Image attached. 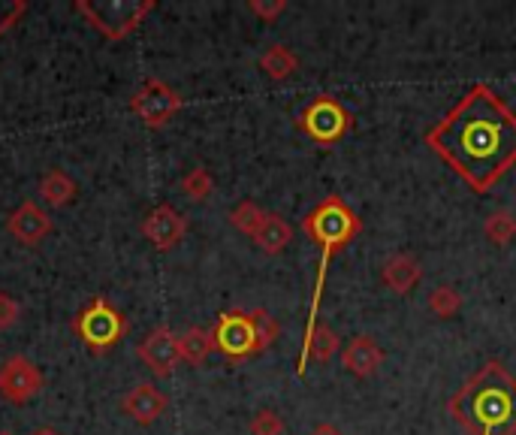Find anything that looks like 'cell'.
Returning <instances> with one entry per match:
<instances>
[{"label": "cell", "mask_w": 516, "mask_h": 435, "mask_svg": "<svg viewBox=\"0 0 516 435\" xmlns=\"http://www.w3.org/2000/svg\"><path fill=\"white\" fill-rule=\"evenodd\" d=\"M423 142L474 194H489L516 167V112L492 85L477 82L426 130Z\"/></svg>", "instance_id": "6da1fadb"}, {"label": "cell", "mask_w": 516, "mask_h": 435, "mask_svg": "<svg viewBox=\"0 0 516 435\" xmlns=\"http://www.w3.org/2000/svg\"><path fill=\"white\" fill-rule=\"evenodd\" d=\"M465 435H516V375L501 360H486L447 402Z\"/></svg>", "instance_id": "7a4b0ae2"}, {"label": "cell", "mask_w": 516, "mask_h": 435, "mask_svg": "<svg viewBox=\"0 0 516 435\" xmlns=\"http://www.w3.org/2000/svg\"><path fill=\"white\" fill-rule=\"evenodd\" d=\"M302 230L308 233V239L320 248V263H317V278H314V294H311V306H308V324H305V336L314 333V327L320 324V300H323V287H326V275H329V263L332 257L348 248L360 230L363 221L360 215L344 203L338 194L323 197L305 218H302ZM302 336V339H305Z\"/></svg>", "instance_id": "3957f363"}, {"label": "cell", "mask_w": 516, "mask_h": 435, "mask_svg": "<svg viewBox=\"0 0 516 435\" xmlns=\"http://www.w3.org/2000/svg\"><path fill=\"white\" fill-rule=\"evenodd\" d=\"M151 10L154 0H79L76 4V13L85 16V22L106 40L130 37Z\"/></svg>", "instance_id": "277c9868"}, {"label": "cell", "mask_w": 516, "mask_h": 435, "mask_svg": "<svg viewBox=\"0 0 516 435\" xmlns=\"http://www.w3.org/2000/svg\"><path fill=\"white\" fill-rule=\"evenodd\" d=\"M296 127L323 149L335 145L338 139H344L354 130V112L344 106L338 97L332 94H320L314 97L296 118Z\"/></svg>", "instance_id": "5b68a950"}, {"label": "cell", "mask_w": 516, "mask_h": 435, "mask_svg": "<svg viewBox=\"0 0 516 435\" xmlns=\"http://www.w3.org/2000/svg\"><path fill=\"white\" fill-rule=\"evenodd\" d=\"M73 333L82 339V345L94 354L112 351L124 336H127V318L109 306L106 297H94L76 318H73Z\"/></svg>", "instance_id": "8992f818"}, {"label": "cell", "mask_w": 516, "mask_h": 435, "mask_svg": "<svg viewBox=\"0 0 516 435\" xmlns=\"http://www.w3.org/2000/svg\"><path fill=\"white\" fill-rule=\"evenodd\" d=\"M212 342H215V351L224 354L230 363H242V360H251L266 351L257 336V324L251 318V312H245V309L224 312L212 327Z\"/></svg>", "instance_id": "52a82bcc"}, {"label": "cell", "mask_w": 516, "mask_h": 435, "mask_svg": "<svg viewBox=\"0 0 516 435\" xmlns=\"http://www.w3.org/2000/svg\"><path fill=\"white\" fill-rule=\"evenodd\" d=\"M182 103H185V100H182V94H179L176 88H169L166 82L148 76V79L139 85V91L130 97V112H133L145 127L157 130V127L169 124L172 118L179 115Z\"/></svg>", "instance_id": "ba28073f"}, {"label": "cell", "mask_w": 516, "mask_h": 435, "mask_svg": "<svg viewBox=\"0 0 516 435\" xmlns=\"http://www.w3.org/2000/svg\"><path fill=\"white\" fill-rule=\"evenodd\" d=\"M43 390V372L28 357H10L0 366V396L13 405L31 402Z\"/></svg>", "instance_id": "9c48e42d"}, {"label": "cell", "mask_w": 516, "mask_h": 435, "mask_svg": "<svg viewBox=\"0 0 516 435\" xmlns=\"http://www.w3.org/2000/svg\"><path fill=\"white\" fill-rule=\"evenodd\" d=\"M188 233V218L169 203L154 206L145 218H142V236L157 248V251H169L176 248Z\"/></svg>", "instance_id": "30bf717a"}, {"label": "cell", "mask_w": 516, "mask_h": 435, "mask_svg": "<svg viewBox=\"0 0 516 435\" xmlns=\"http://www.w3.org/2000/svg\"><path fill=\"white\" fill-rule=\"evenodd\" d=\"M136 354L139 360L157 375V378H166L176 372V366L182 363L179 357V336L172 333L169 327H154L139 345H136Z\"/></svg>", "instance_id": "8fae6325"}, {"label": "cell", "mask_w": 516, "mask_h": 435, "mask_svg": "<svg viewBox=\"0 0 516 435\" xmlns=\"http://www.w3.org/2000/svg\"><path fill=\"white\" fill-rule=\"evenodd\" d=\"M7 233L22 242V245H40L49 233H52V218L46 215V209H40L34 200H25L19 209L10 212L7 218Z\"/></svg>", "instance_id": "7c38bea8"}, {"label": "cell", "mask_w": 516, "mask_h": 435, "mask_svg": "<svg viewBox=\"0 0 516 435\" xmlns=\"http://www.w3.org/2000/svg\"><path fill=\"white\" fill-rule=\"evenodd\" d=\"M166 396L154 387V384H136L130 393H124L121 396V411L130 417V420H136L139 426H151L163 411H166Z\"/></svg>", "instance_id": "4fadbf2b"}, {"label": "cell", "mask_w": 516, "mask_h": 435, "mask_svg": "<svg viewBox=\"0 0 516 435\" xmlns=\"http://www.w3.org/2000/svg\"><path fill=\"white\" fill-rule=\"evenodd\" d=\"M384 363V351L372 336H357L341 351V369L354 378H372Z\"/></svg>", "instance_id": "5bb4252c"}, {"label": "cell", "mask_w": 516, "mask_h": 435, "mask_svg": "<svg viewBox=\"0 0 516 435\" xmlns=\"http://www.w3.org/2000/svg\"><path fill=\"white\" fill-rule=\"evenodd\" d=\"M381 281L393 294H411V290L423 281V266L414 254H393L381 266Z\"/></svg>", "instance_id": "9a60e30c"}, {"label": "cell", "mask_w": 516, "mask_h": 435, "mask_svg": "<svg viewBox=\"0 0 516 435\" xmlns=\"http://www.w3.org/2000/svg\"><path fill=\"white\" fill-rule=\"evenodd\" d=\"M338 345H341V339L335 336V330L329 324H317L314 333L302 339V348L296 357V375L302 378L308 363H329L338 354Z\"/></svg>", "instance_id": "2e32d148"}, {"label": "cell", "mask_w": 516, "mask_h": 435, "mask_svg": "<svg viewBox=\"0 0 516 435\" xmlns=\"http://www.w3.org/2000/svg\"><path fill=\"white\" fill-rule=\"evenodd\" d=\"M290 239H293V227L287 224V218H281L275 212H266L260 230L254 233L257 248L266 251V254H281L290 245Z\"/></svg>", "instance_id": "e0dca14e"}, {"label": "cell", "mask_w": 516, "mask_h": 435, "mask_svg": "<svg viewBox=\"0 0 516 435\" xmlns=\"http://www.w3.org/2000/svg\"><path fill=\"white\" fill-rule=\"evenodd\" d=\"M76 182L64 173V170H49L43 179H40V197L46 200V206L52 209H64L76 200Z\"/></svg>", "instance_id": "ac0fdd59"}, {"label": "cell", "mask_w": 516, "mask_h": 435, "mask_svg": "<svg viewBox=\"0 0 516 435\" xmlns=\"http://www.w3.org/2000/svg\"><path fill=\"white\" fill-rule=\"evenodd\" d=\"M260 70L272 79V82H284V79H290L296 70H299V58L284 46V43H275V46H269L263 55H260Z\"/></svg>", "instance_id": "d6986e66"}, {"label": "cell", "mask_w": 516, "mask_h": 435, "mask_svg": "<svg viewBox=\"0 0 516 435\" xmlns=\"http://www.w3.org/2000/svg\"><path fill=\"white\" fill-rule=\"evenodd\" d=\"M212 351H215L212 330L191 327L188 333L179 336V357H182V363H188V366H203V363L209 360Z\"/></svg>", "instance_id": "ffe728a7"}, {"label": "cell", "mask_w": 516, "mask_h": 435, "mask_svg": "<svg viewBox=\"0 0 516 435\" xmlns=\"http://www.w3.org/2000/svg\"><path fill=\"white\" fill-rule=\"evenodd\" d=\"M483 236H486L492 245H498V248L510 245V239L516 236V215L507 212V209L489 212V218L483 221Z\"/></svg>", "instance_id": "44dd1931"}, {"label": "cell", "mask_w": 516, "mask_h": 435, "mask_svg": "<svg viewBox=\"0 0 516 435\" xmlns=\"http://www.w3.org/2000/svg\"><path fill=\"white\" fill-rule=\"evenodd\" d=\"M215 191V179L206 167H194L182 176V194L194 203H206Z\"/></svg>", "instance_id": "7402d4cb"}, {"label": "cell", "mask_w": 516, "mask_h": 435, "mask_svg": "<svg viewBox=\"0 0 516 435\" xmlns=\"http://www.w3.org/2000/svg\"><path fill=\"white\" fill-rule=\"evenodd\" d=\"M263 218H266V212H263L254 200H242L239 206L230 209V224H233L239 233L251 236V239H254V233L260 230Z\"/></svg>", "instance_id": "603a6c76"}, {"label": "cell", "mask_w": 516, "mask_h": 435, "mask_svg": "<svg viewBox=\"0 0 516 435\" xmlns=\"http://www.w3.org/2000/svg\"><path fill=\"white\" fill-rule=\"evenodd\" d=\"M459 309H462V297H459L456 287L438 284L429 294V312L435 318H453V315H459Z\"/></svg>", "instance_id": "cb8c5ba5"}, {"label": "cell", "mask_w": 516, "mask_h": 435, "mask_svg": "<svg viewBox=\"0 0 516 435\" xmlns=\"http://www.w3.org/2000/svg\"><path fill=\"white\" fill-rule=\"evenodd\" d=\"M248 429H251V435H284V420H281L278 411L260 408V411L251 417Z\"/></svg>", "instance_id": "d4e9b609"}, {"label": "cell", "mask_w": 516, "mask_h": 435, "mask_svg": "<svg viewBox=\"0 0 516 435\" xmlns=\"http://www.w3.org/2000/svg\"><path fill=\"white\" fill-rule=\"evenodd\" d=\"M248 10L263 22H275L287 10V0H248Z\"/></svg>", "instance_id": "484cf974"}, {"label": "cell", "mask_w": 516, "mask_h": 435, "mask_svg": "<svg viewBox=\"0 0 516 435\" xmlns=\"http://www.w3.org/2000/svg\"><path fill=\"white\" fill-rule=\"evenodd\" d=\"M19 318H22V309H19V303H16L10 294H0V330H10V327H16V324H19Z\"/></svg>", "instance_id": "4316f807"}, {"label": "cell", "mask_w": 516, "mask_h": 435, "mask_svg": "<svg viewBox=\"0 0 516 435\" xmlns=\"http://www.w3.org/2000/svg\"><path fill=\"white\" fill-rule=\"evenodd\" d=\"M311 435H344L335 423H320V426H314V432Z\"/></svg>", "instance_id": "83f0119b"}, {"label": "cell", "mask_w": 516, "mask_h": 435, "mask_svg": "<svg viewBox=\"0 0 516 435\" xmlns=\"http://www.w3.org/2000/svg\"><path fill=\"white\" fill-rule=\"evenodd\" d=\"M31 435H61L58 429H52V426H40V429H34Z\"/></svg>", "instance_id": "f1b7e54d"}, {"label": "cell", "mask_w": 516, "mask_h": 435, "mask_svg": "<svg viewBox=\"0 0 516 435\" xmlns=\"http://www.w3.org/2000/svg\"><path fill=\"white\" fill-rule=\"evenodd\" d=\"M0 435H13V432L10 429H0Z\"/></svg>", "instance_id": "f546056e"}]
</instances>
